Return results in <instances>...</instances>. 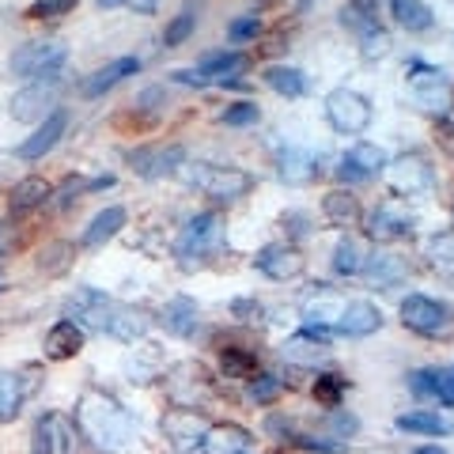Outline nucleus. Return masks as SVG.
Listing matches in <instances>:
<instances>
[{
  "label": "nucleus",
  "instance_id": "obj_1",
  "mask_svg": "<svg viewBox=\"0 0 454 454\" xmlns=\"http://www.w3.org/2000/svg\"><path fill=\"white\" fill-rule=\"evenodd\" d=\"M76 428L83 439H91L98 450H125L137 435V424L133 413L125 409L118 397L106 394V390H83L80 402H76Z\"/></svg>",
  "mask_w": 454,
  "mask_h": 454
},
{
  "label": "nucleus",
  "instance_id": "obj_2",
  "mask_svg": "<svg viewBox=\"0 0 454 454\" xmlns=\"http://www.w3.org/2000/svg\"><path fill=\"white\" fill-rule=\"evenodd\" d=\"M220 239H223V216L220 212H197V216H190L186 227L178 231L175 258L182 265H193V262L208 258V254L220 247Z\"/></svg>",
  "mask_w": 454,
  "mask_h": 454
},
{
  "label": "nucleus",
  "instance_id": "obj_3",
  "mask_svg": "<svg viewBox=\"0 0 454 454\" xmlns=\"http://www.w3.org/2000/svg\"><path fill=\"white\" fill-rule=\"evenodd\" d=\"M208 432L212 424L208 417L201 413V409H170V413L163 417V435L175 454H205L208 450Z\"/></svg>",
  "mask_w": 454,
  "mask_h": 454
},
{
  "label": "nucleus",
  "instance_id": "obj_4",
  "mask_svg": "<svg viewBox=\"0 0 454 454\" xmlns=\"http://www.w3.org/2000/svg\"><path fill=\"white\" fill-rule=\"evenodd\" d=\"M193 186L205 197L220 205H231L239 197H247L254 190V175L243 167H223V163H201L193 170Z\"/></svg>",
  "mask_w": 454,
  "mask_h": 454
},
{
  "label": "nucleus",
  "instance_id": "obj_5",
  "mask_svg": "<svg viewBox=\"0 0 454 454\" xmlns=\"http://www.w3.org/2000/svg\"><path fill=\"white\" fill-rule=\"evenodd\" d=\"M402 325L420 337H447L454 330V310L432 295H405L402 300Z\"/></svg>",
  "mask_w": 454,
  "mask_h": 454
},
{
  "label": "nucleus",
  "instance_id": "obj_6",
  "mask_svg": "<svg viewBox=\"0 0 454 454\" xmlns=\"http://www.w3.org/2000/svg\"><path fill=\"white\" fill-rule=\"evenodd\" d=\"M61 68L53 73H42L35 76L27 88L12 98V118L16 121H46L53 114V103H57V91H61Z\"/></svg>",
  "mask_w": 454,
  "mask_h": 454
},
{
  "label": "nucleus",
  "instance_id": "obj_7",
  "mask_svg": "<svg viewBox=\"0 0 454 454\" xmlns=\"http://www.w3.org/2000/svg\"><path fill=\"white\" fill-rule=\"evenodd\" d=\"M325 118H330V125L337 133H345V137H356L364 133L367 125H372L375 118V110L372 103L360 95V91H352V88H337L325 95Z\"/></svg>",
  "mask_w": 454,
  "mask_h": 454
},
{
  "label": "nucleus",
  "instance_id": "obj_8",
  "mask_svg": "<svg viewBox=\"0 0 454 454\" xmlns=\"http://www.w3.org/2000/svg\"><path fill=\"white\" fill-rule=\"evenodd\" d=\"M382 170H387V186L394 193H402V197H417L424 190H432V182H435V170L428 163V155H420V152L397 155V160H390Z\"/></svg>",
  "mask_w": 454,
  "mask_h": 454
},
{
  "label": "nucleus",
  "instance_id": "obj_9",
  "mask_svg": "<svg viewBox=\"0 0 454 454\" xmlns=\"http://www.w3.org/2000/svg\"><path fill=\"white\" fill-rule=\"evenodd\" d=\"M167 390H170V397H175L178 405L197 409V402H205V397L212 394V375H208L205 364L182 360V364H175L167 372Z\"/></svg>",
  "mask_w": 454,
  "mask_h": 454
},
{
  "label": "nucleus",
  "instance_id": "obj_10",
  "mask_svg": "<svg viewBox=\"0 0 454 454\" xmlns=\"http://www.w3.org/2000/svg\"><path fill=\"white\" fill-rule=\"evenodd\" d=\"M254 265H258V273H265L269 280H295V277H303L307 258L295 243H269L254 254Z\"/></svg>",
  "mask_w": 454,
  "mask_h": 454
},
{
  "label": "nucleus",
  "instance_id": "obj_11",
  "mask_svg": "<svg viewBox=\"0 0 454 454\" xmlns=\"http://www.w3.org/2000/svg\"><path fill=\"white\" fill-rule=\"evenodd\" d=\"M129 163L140 178H167L186 163V148L182 145H145L129 152Z\"/></svg>",
  "mask_w": 454,
  "mask_h": 454
},
{
  "label": "nucleus",
  "instance_id": "obj_12",
  "mask_svg": "<svg viewBox=\"0 0 454 454\" xmlns=\"http://www.w3.org/2000/svg\"><path fill=\"white\" fill-rule=\"evenodd\" d=\"M65 65V46L61 42H27L12 53V73L16 76H42V73H53V68Z\"/></svg>",
  "mask_w": 454,
  "mask_h": 454
},
{
  "label": "nucleus",
  "instance_id": "obj_13",
  "mask_svg": "<svg viewBox=\"0 0 454 454\" xmlns=\"http://www.w3.org/2000/svg\"><path fill=\"white\" fill-rule=\"evenodd\" d=\"M409 91H413V98H417L420 106H428V110H447L450 80H447L443 68L417 61L413 68H409Z\"/></svg>",
  "mask_w": 454,
  "mask_h": 454
},
{
  "label": "nucleus",
  "instance_id": "obj_14",
  "mask_svg": "<svg viewBox=\"0 0 454 454\" xmlns=\"http://www.w3.org/2000/svg\"><path fill=\"white\" fill-rule=\"evenodd\" d=\"M367 235L375 243H402V239L413 235V216L397 201H382L375 212H367Z\"/></svg>",
  "mask_w": 454,
  "mask_h": 454
},
{
  "label": "nucleus",
  "instance_id": "obj_15",
  "mask_svg": "<svg viewBox=\"0 0 454 454\" xmlns=\"http://www.w3.org/2000/svg\"><path fill=\"white\" fill-rule=\"evenodd\" d=\"M148 330H152V318H148L140 307L110 303L106 318H103V330H98V333H106V337H114V340H121V345H137V340L145 337Z\"/></svg>",
  "mask_w": 454,
  "mask_h": 454
},
{
  "label": "nucleus",
  "instance_id": "obj_16",
  "mask_svg": "<svg viewBox=\"0 0 454 454\" xmlns=\"http://www.w3.org/2000/svg\"><path fill=\"white\" fill-rule=\"evenodd\" d=\"M387 167V152H382L379 145H367V140H360V145H352L345 155H340V167H337V178L340 182H367L375 178L379 170Z\"/></svg>",
  "mask_w": 454,
  "mask_h": 454
},
{
  "label": "nucleus",
  "instance_id": "obj_17",
  "mask_svg": "<svg viewBox=\"0 0 454 454\" xmlns=\"http://www.w3.org/2000/svg\"><path fill=\"white\" fill-rule=\"evenodd\" d=\"M284 360L295 367H318L325 356H330V340H325L322 330H300L284 340Z\"/></svg>",
  "mask_w": 454,
  "mask_h": 454
},
{
  "label": "nucleus",
  "instance_id": "obj_18",
  "mask_svg": "<svg viewBox=\"0 0 454 454\" xmlns=\"http://www.w3.org/2000/svg\"><path fill=\"white\" fill-rule=\"evenodd\" d=\"M110 295H103L98 288H80L76 295H68L65 303V318H76V325H88V330H103V318L110 310Z\"/></svg>",
  "mask_w": 454,
  "mask_h": 454
},
{
  "label": "nucleus",
  "instance_id": "obj_19",
  "mask_svg": "<svg viewBox=\"0 0 454 454\" xmlns=\"http://www.w3.org/2000/svg\"><path fill=\"white\" fill-rule=\"evenodd\" d=\"M65 129H68V114H65V110H53L50 118H46V121H38V129L16 148V155H20V160H27V163H31V160H42L46 152L57 148V140L65 137Z\"/></svg>",
  "mask_w": 454,
  "mask_h": 454
},
{
  "label": "nucleus",
  "instance_id": "obj_20",
  "mask_svg": "<svg viewBox=\"0 0 454 454\" xmlns=\"http://www.w3.org/2000/svg\"><path fill=\"white\" fill-rule=\"evenodd\" d=\"M340 310H345V300L325 288V284H315V292L303 303V322H307V330H315V325L318 330H337Z\"/></svg>",
  "mask_w": 454,
  "mask_h": 454
},
{
  "label": "nucleus",
  "instance_id": "obj_21",
  "mask_svg": "<svg viewBox=\"0 0 454 454\" xmlns=\"http://www.w3.org/2000/svg\"><path fill=\"white\" fill-rule=\"evenodd\" d=\"M382 330V310L372 300H345V310L337 318V333L345 337H372Z\"/></svg>",
  "mask_w": 454,
  "mask_h": 454
},
{
  "label": "nucleus",
  "instance_id": "obj_22",
  "mask_svg": "<svg viewBox=\"0 0 454 454\" xmlns=\"http://www.w3.org/2000/svg\"><path fill=\"white\" fill-rule=\"evenodd\" d=\"M322 220L330 227H340V231H348V227H360L364 223V208H360V197L352 190H330L322 197Z\"/></svg>",
  "mask_w": 454,
  "mask_h": 454
},
{
  "label": "nucleus",
  "instance_id": "obj_23",
  "mask_svg": "<svg viewBox=\"0 0 454 454\" xmlns=\"http://www.w3.org/2000/svg\"><path fill=\"white\" fill-rule=\"evenodd\" d=\"M277 175L288 182V186H307V182L318 178V160L300 145H288L277 152Z\"/></svg>",
  "mask_w": 454,
  "mask_h": 454
},
{
  "label": "nucleus",
  "instance_id": "obj_24",
  "mask_svg": "<svg viewBox=\"0 0 454 454\" xmlns=\"http://www.w3.org/2000/svg\"><path fill=\"white\" fill-rule=\"evenodd\" d=\"M42 352H46V360H53V364L76 360L80 352H83V330H80L73 318H61L46 333V345H42Z\"/></svg>",
  "mask_w": 454,
  "mask_h": 454
},
{
  "label": "nucleus",
  "instance_id": "obj_25",
  "mask_svg": "<svg viewBox=\"0 0 454 454\" xmlns=\"http://www.w3.org/2000/svg\"><path fill=\"white\" fill-rule=\"evenodd\" d=\"M137 73H140V57H118V61H110V65L98 68V73H91V80L83 83V98L106 95L110 88H118L121 80H129Z\"/></svg>",
  "mask_w": 454,
  "mask_h": 454
},
{
  "label": "nucleus",
  "instance_id": "obj_26",
  "mask_svg": "<svg viewBox=\"0 0 454 454\" xmlns=\"http://www.w3.org/2000/svg\"><path fill=\"white\" fill-rule=\"evenodd\" d=\"M167 325V333H175V337H193L197 333V322H201V307H197L190 295H175V300H167L163 303V318Z\"/></svg>",
  "mask_w": 454,
  "mask_h": 454
},
{
  "label": "nucleus",
  "instance_id": "obj_27",
  "mask_svg": "<svg viewBox=\"0 0 454 454\" xmlns=\"http://www.w3.org/2000/svg\"><path fill=\"white\" fill-rule=\"evenodd\" d=\"M364 277L372 288H394V284H402L409 277V265H405V258H397V254H367Z\"/></svg>",
  "mask_w": 454,
  "mask_h": 454
},
{
  "label": "nucleus",
  "instance_id": "obj_28",
  "mask_svg": "<svg viewBox=\"0 0 454 454\" xmlns=\"http://www.w3.org/2000/svg\"><path fill=\"white\" fill-rule=\"evenodd\" d=\"M53 197V186L46 178H38V175H31V178H23V182H16V190H12V197H8V208H12V216H27V212H35V208H42Z\"/></svg>",
  "mask_w": 454,
  "mask_h": 454
},
{
  "label": "nucleus",
  "instance_id": "obj_29",
  "mask_svg": "<svg viewBox=\"0 0 454 454\" xmlns=\"http://www.w3.org/2000/svg\"><path fill=\"white\" fill-rule=\"evenodd\" d=\"M397 428L413 435H454V417L439 409H413V413L397 417Z\"/></svg>",
  "mask_w": 454,
  "mask_h": 454
},
{
  "label": "nucleus",
  "instance_id": "obj_30",
  "mask_svg": "<svg viewBox=\"0 0 454 454\" xmlns=\"http://www.w3.org/2000/svg\"><path fill=\"white\" fill-rule=\"evenodd\" d=\"M390 8V20L402 27L409 35H420V31H432V8L424 4V0H387Z\"/></svg>",
  "mask_w": 454,
  "mask_h": 454
},
{
  "label": "nucleus",
  "instance_id": "obj_31",
  "mask_svg": "<svg viewBox=\"0 0 454 454\" xmlns=\"http://www.w3.org/2000/svg\"><path fill=\"white\" fill-rule=\"evenodd\" d=\"M247 65L250 61L243 53H212L197 68H201V76L208 83H239V80H243V73H247Z\"/></svg>",
  "mask_w": 454,
  "mask_h": 454
},
{
  "label": "nucleus",
  "instance_id": "obj_32",
  "mask_svg": "<svg viewBox=\"0 0 454 454\" xmlns=\"http://www.w3.org/2000/svg\"><path fill=\"white\" fill-rule=\"evenodd\" d=\"M125 220H129V216H125V208H121V205H110V208H103V212H98V216L88 223V231L80 235V247H88V250L103 247L106 239H114V235L121 231Z\"/></svg>",
  "mask_w": 454,
  "mask_h": 454
},
{
  "label": "nucleus",
  "instance_id": "obj_33",
  "mask_svg": "<svg viewBox=\"0 0 454 454\" xmlns=\"http://www.w3.org/2000/svg\"><path fill=\"white\" fill-rule=\"evenodd\" d=\"M262 80H265L269 91H277V95H284V98H300V95L307 91L303 73H300V68H292V65H269Z\"/></svg>",
  "mask_w": 454,
  "mask_h": 454
},
{
  "label": "nucleus",
  "instance_id": "obj_34",
  "mask_svg": "<svg viewBox=\"0 0 454 454\" xmlns=\"http://www.w3.org/2000/svg\"><path fill=\"white\" fill-rule=\"evenodd\" d=\"M250 432L239 428V424H212L208 432V450H220V454H243L250 450Z\"/></svg>",
  "mask_w": 454,
  "mask_h": 454
},
{
  "label": "nucleus",
  "instance_id": "obj_35",
  "mask_svg": "<svg viewBox=\"0 0 454 454\" xmlns=\"http://www.w3.org/2000/svg\"><path fill=\"white\" fill-rule=\"evenodd\" d=\"M367 265V247L360 243V239H340L337 250H333V269L340 277H360Z\"/></svg>",
  "mask_w": 454,
  "mask_h": 454
},
{
  "label": "nucleus",
  "instance_id": "obj_36",
  "mask_svg": "<svg viewBox=\"0 0 454 454\" xmlns=\"http://www.w3.org/2000/svg\"><path fill=\"white\" fill-rule=\"evenodd\" d=\"M46 424H50L53 454H76V447H80V428H76V420H68L65 413H46Z\"/></svg>",
  "mask_w": 454,
  "mask_h": 454
},
{
  "label": "nucleus",
  "instance_id": "obj_37",
  "mask_svg": "<svg viewBox=\"0 0 454 454\" xmlns=\"http://www.w3.org/2000/svg\"><path fill=\"white\" fill-rule=\"evenodd\" d=\"M73 262H76V247L65 243V239H57V243H46V250L38 254V269H42L46 277L68 273V269H73Z\"/></svg>",
  "mask_w": 454,
  "mask_h": 454
},
{
  "label": "nucleus",
  "instance_id": "obj_38",
  "mask_svg": "<svg viewBox=\"0 0 454 454\" xmlns=\"http://www.w3.org/2000/svg\"><path fill=\"white\" fill-rule=\"evenodd\" d=\"M220 367H223V375L227 379H254L258 375V356L254 352H247V348H223L220 352Z\"/></svg>",
  "mask_w": 454,
  "mask_h": 454
},
{
  "label": "nucleus",
  "instance_id": "obj_39",
  "mask_svg": "<svg viewBox=\"0 0 454 454\" xmlns=\"http://www.w3.org/2000/svg\"><path fill=\"white\" fill-rule=\"evenodd\" d=\"M23 379L12 372H0V424H8L23 405Z\"/></svg>",
  "mask_w": 454,
  "mask_h": 454
},
{
  "label": "nucleus",
  "instance_id": "obj_40",
  "mask_svg": "<svg viewBox=\"0 0 454 454\" xmlns=\"http://www.w3.org/2000/svg\"><path fill=\"white\" fill-rule=\"evenodd\" d=\"M428 262L439 277H450L454 280V231H443L435 235L428 243Z\"/></svg>",
  "mask_w": 454,
  "mask_h": 454
},
{
  "label": "nucleus",
  "instance_id": "obj_41",
  "mask_svg": "<svg viewBox=\"0 0 454 454\" xmlns=\"http://www.w3.org/2000/svg\"><path fill=\"white\" fill-rule=\"evenodd\" d=\"M360 53H364V61H379V57H387L390 53V35L382 31L379 23H372L367 31H360Z\"/></svg>",
  "mask_w": 454,
  "mask_h": 454
},
{
  "label": "nucleus",
  "instance_id": "obj_42",
  "mask_svg": "<svg viewBox=\"0 0 454 454\" xmlns=\"http://www.w3.org/2000/svg\"><path fill=\"white\" fill-rule=\"evenodd\" d=\"M280 394H284V379H280V375H254V379H250V402L273 405Z\"/></svg>",
  "mask_w": 454,
  "mask_h": 454
},
{
  "label": "nucleus",
  "instance_id": "obj_43",
  "mask_svg": "<svg viewBox=\"0 0 454 454\" xmlns=\"http://www.w3.org/2000/svg\"><path fill=\"white\" fill-rule=\"evenodd\" d=\"M345 387H348V382L340 379V375H318V382H315V397H318V405L337 409V405H340V397H345Z\"/></svg>",
  "mask_w": 454,
  "mask_h": 454
},
{
  "label": "nucleus",
  "instance_id": "obj_44",
  "mask_svg": "<svg viewBox=\"0 0 454 454\" xmlns=\"http://www.w3.org/2000/svg\"><path fill=\"white\" fill-rule=\"evenodd\" d=\"M193 27H197V16H193V12H190V8H186V12H178V16L167 23V31H163V46H167V50H170V46H182V42L193 35Z\"/></svg>",
  "mask_w": 454,
  "mask_h": 454
},
{
  "label": "nucleus",
  "instance_id": "obj_45",
  "mask_svg": "<svg viewBox=\"0 0 454 454\" xmlns=\"http://www.w3.org/2000/svg\"><path fill=\"white\" fill-rule=\"evenodd\" d=\"M325 428H330V432H325L330 439H337V443H348V439L360 432V420L352 417V413H340V409H330V420H325Z\"/></svg>",
  "mask_w": 454,
  "mask_h": 454
},
{
  "label": "nucleus",
  "instance_id": "obj_46",
  "mask_svg": "<svg viewBox=\"0 0 454 454\" xmlns=\"http://www.w3.org/2000/svg\"><path fill=\"white\" fill-rule=\"evenodd\" d=\"M76 8V0H35L31 8H27V20H61L68 12Z\"/></svg>",
  "mask_w": 454,
  "mask_h": 454
},
{
  "label": "nucleus",
  "instance_id": "obj_47",
  "mask_svg": "<svg viewBox=\"0 0 454 454\" xmlns=\"http://www.w3.org/2000/svg\"><path fill=\"white\" fill-rule=\"evenodd\" d=\"M262 118V110L254 106V103H235V106H227L223 114H220V121L223 125H235V129H243V125H254Z\"/></svg>",
  "mask_w": 454,
  "mask_h": 454
},
{
  "label": "nucleus",
  "instance_id": "obj_48",
  "mask_svg": "<svg viewBox=\"0 0 454 454\" xmlns=\"http://www.w3.org/2000/svg\"><path fill=\"white\" fill-rule=\"evenodd\" d=\"M432 379H435V397L432 402L454 405V364L450 367H432Z\"/></svg>",
  "mask_w": 454,
  "mask_h": 454
},
{
  "label": "nucleus",
  "instance_id": "obj_49",
  "mask_svg": "<svg viewBox=\"0 0 454 454\" xmlns=\"http://www.w3.org/2000/svg\"><path fill=\"white\" fill-rule=\"evenodd\" d=\"M258 31H262L258 16H239L231 27H227V38L231 42H250V38H258Z\"/></svg>",
  "mask_w": 454,
  "mask_h": 454
},
{
  "label": "nucleus",
  "instance_id": "obj_50",
  "mask_svg": "<svg viewBox=\"0 0 454 454\" xmlns=\"http://www.w3.org/2000/svg\"><path fill=\"white\" fill-rule=\"evenodd\" d=\"M31 454H53L46 417H38V420H35V432H31Z\"/></svg>",
  "mask_w": 454,
  "mask_h": 454
},
{
  "label": "nucleus",
  "instance_id": "obj_51",
  "mask_svg": "<svg viewBox=\"0 0 454 454\" xmlns=\"http://www.w3.org/2000/svg\"><path fill=\"white\" fill-rule=\"evenodd\" d=\"M98 8H133L140 16H152L160 8V0H98Z\"/></svg>",
  "mask_w": 454,
  "mask_h": 454
},
{
  "label": "nucleus",
  "instance_id": "obj_52",
  "mask_svg": "<svg viewBox=\"0 0 454 454\" xmlns=\"http://www.w3.org/2000/svg\"><path fill=\"white\" fill-rule=\"evenodd\" d=\"M231 315H235V318H243V322H262L265 310H262L258 300H235V303H231Z\"/></svg>",
  "mask_w": 454,
  "mask_h": 454
},
{
  "label": "nucleus",
  "instance_id": "obj_53",
  "mask_svg": "<svg viewBox=\"0 0 454 454\" xmlns=\"http://www.w3.org/2000/svg\"><path fill=\"white\" fill-rule=\"evenodd\" d=\"M175 80H178V83H186V88H208V80L201 76V68H178Z\"/></svg>",
  "mask_w": 454,
  "mask_h": 454
},
{
  "label": "nucleus",
  "instance_id": "obj_54",
  "mask_svg": "<svg viewBox=\"0 0 454 454\" xmlns=\"http://www.w3.org/2000/svg\"><path fill=\"white\" fill-rule=\"evenodd\" d=\"M348 4H352V8H360V12H375L382 0H348Z\"/></svg>",
  "mask_w": 454,
  "mask_h": 454
},
{
  "label": "nucleus",
  "instance_id": "obj_55",
  "mask_svg": "<svg viewBox=\"0 0 454 454\" xmlns=\"http://www.w3.org/2000/svg\"><path fill=\"white\" fill-rule=\"evenodd\" d=\"M413 454H447L443 447H435V443H424V447H417Z\"/></svg>",
  "mask_w": 454,
  "mask_h": 454
},
{
  "label": "nucleus",
  "instance_id": "obj_56",
  "mask_svg": "<svg viewBox=\"0 0 454 454\" xmlns=\"http://www.w3.org/2000/svg\"><path fill=\"white\" fill-rule=\"evenodd\" d=\"M0 269H4V258H0ZM0 288H4V273H0Z\"/></svg>",
  "mask_w": 454,
  "mask_h": 454
},
{
  "label": "nucleus",
  "instance_id": "obj_57",
  "mask_svg": "<svg viewBox=\"0 0 454 454\" xmlns=\"http://www.w3.org/2000/svg\"><path fill=\"white\" fill-rule=\"evenodd\" d=\"M273 454H284V450H273Z\"/></svg>",
  "mask_w": 454,
  "mask_h": 454
},
{
  "label": "nucleus",
  "instance_id": "obj_58",
  "mask_svg": "<svg viewBox=\"0 0 454 454\" xmlns=\"http://www.w3.org/2000/svg\"><path fill=\"white\" fill-rule=\"evenodd\" d=\"M243 454H247V450H243Z\"/></svg>",
  "mask_w": 454,
  "mask_h": 454
}]
</instances>
